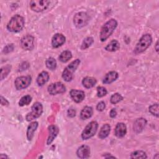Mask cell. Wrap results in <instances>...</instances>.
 I'll return each instance as SVG.
<instances>
[{
  "label": "cell",
  "mask_w": 159,
  "mask_h": 159,
  "mask_svg": "<svg viewBox=\"0 0 159 159\" xmlns=\"http://www.w3.org/2000/svg\"><path fill=\"white\" fill-rule=\"evenodd\" d=\"M117 26V22L114 19H111L107 21L102 27L99 38L101 42H104L113 33Z\"/></svg>",
  "instance_id": "1"
},
{
  "label": "cell",
  "mask_w": 159,
  "mask_h": 159,
  "mask_svg": "<svg viewBox=\"0 0 159 159\" xmlns=\"http://www.w3.org/2000/svg\"><path fill=\"white\" fill-rule=\"evenodd\" d=\"M25 24L24 19L20 15L16 14L12 17L7 25V29L12 32H19L24 27Z\"/></svg>",
  "instance_id": "2"
},
{
  "label": "cell",
  "mask_w": 159,
  "mask_h": 159,
  "mask_svg": "<svg viewBox=\"0 0 159 159\" xmlns=\"http://www.w3.org/2000/svg\"><path fill=\"white\" fill-rule=\"evenodd\" d=\"M152 42V37L150 34H146L141 37L137 42L135 48L134 52L136 54H139L143 52L147 48H148Z\"/></svg>",
  "instance_id": "3"
},
{
  "label": "cell",
  "mask_w": 159,
  "mask_h": 159,
  "mask_svg": "<svg viewBox=\"0 0 159 159\" xmlns=\"http://www.w3.org/2000/svg\"><path fill=\"white\" fill-rule=\"evenodd\" d=\"M80 63V60L79 59H76L71 61L63 70L62 73L63 79L68 82L73 79V74L78 68Z\"/></svg>",
  "instance_id": "4"
},
{
  "label": "cell",
  "mask_w": 159,
  "mask_h": 159,
  "mask_svg": "<svg viewBox=\"0 0 159 159\" xmlns=\"http://www.w3.org/2000/svg\"><path fill=\"white\" fill-rule=\"evenodd\" d=\"M98 127V124L96 121L90 122L83 130L81 134V138L83 140H88L96 134Z\"/></svg>",
  "instance_id": "5"
},
{
  "label": "cell",
  "mask_w": 159,
  "mask_h": 159,
  "mask_svg": "<svg viewBox=\"0 0 159 159\" xmlns=\"http://www.w3.org/2000/svg\"><path fill=\"white\" fill-rule=\"evenodd\" d=\"M31 109V112L28 113L25 117L27 121H30L34 119L39 117L43 112V106L39 102H35Z\"/></svg>",
  "instance_id": "6"
},
{
  "label": "cell",
  "mask_w": 159,
  "mask_h": 159,
  "mask_svg": "<svg viewBox=\"0 0 159 159\" xmlns=\"http://www.w3.org/2000/svg\"><path fill=\"white\" fill-rule=\"evenodd\" d=\"M89 16L84 12H80L76 13L73 17V23L77 28H81L88 23Z\"/></svg>",
  "instance_id": "7"
},
{
  "label": "cell",
  "mask_w": 159,
  "mask_h": 159,
  "mask_svg": "<svg viewBox=\"0 0 159 159\" xmlns=\"http://www.w3.org/2000/svg\"><path fill=\"white\" fill-rule=\"evenodd\" d=\"M50 3V1L46 0H34L30 2V6L32 11L35 12H42L47 9Z\"/></svg>",
  "instance_id": "8"
},
{
  "label": "cell",
  "mask_w": 159,
  "mask_h": 159,
  "mask_svg": "<svg viewBox=\"0 0 159 159\" xmlns=\"http://www.w3.org/2000/svg\"><path fill=\"white\" fill-rule=\"evenodd\" d=\"M31 83V77L30 76H22L17 77L15 81V86L17 89L20 90L27 88Z\"/></svg>",
  "instance_id": "9"
},
{
  "label": "cell",
  "mask_w": 159,
  "mask_h": 159,
  "mask_svg": "<svg viewBox=\"0 0 159 159\" xmlns=\"http://www.w3.org/2000/svg\"><path fill=\"white\" fill-rule=\"evenodd\" d=\"M48 91L52 95L61 94L65 92L66 87L61 82H56L52 83L48 86Z\"/></svg>",
  "instance_id": "10"
},
{
  "label": "cell",
  "mask_w": 159,
  "mask_h": 159,
  "mask_svg": "<svg viewBox=\"0 0 159 159\" xmlns=\"http://www.w3.org/2000/svg\"><path fill=\"white\" fill-rule=\"evenodd\" d=\"M20 45L23 49L25 50H31L34 47V38L30 35H27L23 37L20 40Z\"/></svg>",
  "instance_id": "11"
},
{
  "label": "cell",
  "mask_w": 159,
  "mask_h": 159,
  "mask_svg": "<svg viewBox=\"0 0 159 159\" xmlns=\"http://www.w3.org/2000/svg\"><path fill=\"white\" fill-rule=\"evenodd\" d=\"M65 37L61 34H55L52 39V45L53 48H58L65 42Z\"/></svg>",
  "instance_id": "12"
},
{
  "label": "cell",
  "mask_w": 159,
  "mask_h": 159,
  "mask_svg": "<svg viewBox=\"0 0 159 159\" xmlns=\"http://www.w3.org/2000/svg\"><path fill=\"white\" fill-rule=\"evenodd\" d=\"M70 95L71 99L75 102H81L85 97V94L83 91L77 89H71L70 92Z\"/></svg>",
  "instance_id": "13"
},
{
  "label": "cell",
  "mask_w": 159,
  "mask_h": 159,
  "mask_svg": "<svg viewBox=\"0 0 159 159\" xmlns=\"http://www.w3.org/2000/svg\"><path fill=\"white\" fill-rule=\"evenodd\" d=\"M76 154L80 158H88L90 155V148L88 145H83L78 148Z\"/></svg>",
  "instance_id": "14"
},
{
  "label": "cell",
  "mask_w": 159,
  "mask_h": 159,
  "mask_svg": "<svg viewBox=\"0 0 159 159\" xmlns=\"http://www.w3.org/2000/svg\"><path fill=\"white\" fill-rule=\"evenodd\" d=\"M127 132V127L126 125L122 123L119 122L116 126L115 128V135L118 138H122L124 137Z\"/></svg>",
  "instance_id": "15"
},
{
  "label": "cell",
  "mask_w": 159,
  "mask_h": 159,
  "mask_svg": "<svg viewBox=\"0 0 159 159\" xmlns=\"http://www.w3.org/2000/svg\"><path fill=\"white\" fill-rule=\"evenodd\" d=\"M119 76L118 73L115 71H111L107 73L102 80L104 84H110L116 81Z\"/></svg>",
  "instance_id": "16"
},
{
  "label": "cell",
  "mask_w": 159,
  "mask_h": 159,
  "mask_svg": "<svg viewBox=\"0 0 159 159\" xmlns=\"http://www.w3.org/2000/svg\"><path fill=\"white\" fill-rule=\"evenodd\" d=\"M146 124H147V120H145V119H143V118L137 119L134 124V130L137 133H139L142 131V130L143 129Z\"/></svg>",
  "instance_id": "17"
},
{
  "label": "cell",
  "mask_w": 159,
  "mask_h": 159,
  "mask_svg": "<svg viewBox=\"0 0 159 159\" xmlns=\"http://www.w3.org/2000/svg\"><path fill=\"white\" fill-rule=\"evenodd\" d=\"M48 131H49V136L47 139V145H50L55 139V138L57 136L58 133V129L55 125H50L48 127Z\"/></svg>",
  "instance_id": "18"
},
{
  "label": "cell",
  "mask_w": 159,
  "mask_h": 159,
  "mask_svg": "<svg viewBox=\"0 0 159 159\" xmlns=\"http://www.w3.org/2000/svg\"><path fill=\"white\" fill-rule=\"evenodd\" d=\"M37 127H38V122L36 121L32 122L29 125L27 130V137L29 140H31L32 139L34 132H35Z\"/></svg>",
  "instance_id": "19"
},
{
  "label": "cell",
  "mask_w": 159,
  "mask_h": 159,
  "mask_svg": "<svg viewBox=\"0 0 159 159\" xmlns=\"http://www.w3.org/2000/svg\"><path fill=\"white\" fill-rule=\"evenodd\" d=\"M48 73L45 71H42L37 78V83L39 86H43L48 81Z\"/></svg>",
  "instance_id": "20"
},
{
  "label": "cell",
  "mask_w": 159,
  "mask_h": 159,
  "mask_svg": "<svg viewBox=\"0 0 159 159\" xmlns=\"http://www.w3.org/2000/svg\"><path fill=\"white\" fill-rule=\"evenodd\" d=\"M93 114V110L91 107L86 106L81 111L80 117L83 120L90 118Z\"/></svg>",
  "instance_id": "21"
},
{
  "label": "cell",
  "mask_w": 159,
  "mask_h": 159,
  "mask_svg": "<svg viewBox=\"0 0 159 159\" xmlns=\"http://www.w3.org/2000/svg\"><path fill=\"white\" fill-rule=\"evenodd\" d=\"M96 80L93 77L86 76L82 80V84L86 88H93L96 84Z\"/></svg>",
  "instance_id": "22"
},
{
  "label": "cell",
  "mask_w": 159,
  "mask_h": 159,
  "mask_svg": "<svg viewBox=\"0 0 159 159\" xmlns=\"http://www.w3.org/2000/svg\"><path fill=\"white\" fill-rule=\"evenodd\" d=\"M110 131H111V126L108 124H106L103 125L101 128V130L99 132L98 137L101 139H103L109 135Z\"/></svg>",
  "instance_id": "23"
},
{
  "label": "cell",
  "mask_w": 159,
  "mask_h": 159,
  "mask_svg": "<svg viewBox=\"0 0 159 159\" xmlns=\"http://www.w3.org/2000/svg\"><path fill=\"white\" fill-rule=\"evenodd\" d=\"M120 48L119 42L117 40H112L105 47V50L109 52H115Z\"/></svg>",
  "instance_id": "24"
},
{
  "label": "cell",
  "mask_w": 159,
  "mask_h": 159,
  "mask_svg": "<svg viewBox=\"0 0 159 159\" xmlns=\"http://www.w3.org/2000/svg\"><path fill=\"white\" fill-rule=\"evenodd\" d=\"M72 57L71 52L69 50H65L62 52L60 56H59V60L63 63H65L68 61L69 60H70Z\"/></svg>",
  "instance_id": "25"
},
{
  "label": "cell",
  "mask_w": 159,
  "mask_h": 159,
  "mask_svg": "<svg viewBox=\"0 0 159 159\" xmlns=\"http://www.w3.org/2000/svg\"><path fill=\"white\" fill-rule=\"evenodd\" d=\"M131 158H147V155L145 152L142 150H137L132 152L130 157Z\"/></svg>",
  "instance_id": "26"
},
{
  "label": "cell",
  "mask_w": 159,
  "mask_h": 159,
  "mask_svg": "<svg viewBox=\"0 0 159 159\" xmlns=\"http://www.w3.org/2000/svg\"><path fill=\"white\" fill-rule=\"evenodd\" d=\"M93 37H88L86 38H85L83 42H82V44H81V48L82 50H84L86 48H88V47H89L92 43H93Z\"/></svg>",
  "instance_id": "27"
},
{
  "label": "cell",
  "mask_w": 159,
  "mask_h": 159,
  "mask_svg": "<svg viewBox=\"0 0 159 159\" xmlns=\"http://www.w3.org/2000/svg\"><path fill=\"white\" fill-rule=\"evenodd\" d=\"M46 66L48 69L51 70H55L57 67V61L55 59L53 58V57L48 58L46 60Z\"/></svg>",
  "instance_id": "28"
},
{
  "label": "cell",
  "mask_w": 159,
  "mask_h": 159,
  "mask_svg": "<svg viewBox=\"0 0 159 159\" xmlns=\"http://www.w3.org/2000/svg\"><path fill=\"white\" fill-rule=\"evenodd\" d=\"M32 101V97L30 95H25L22 97L19 102L20 106H24L25 105H28Z\"/></svg>",
  "instance_id": "29"
},
{
  "label": "cell",
  "mask_w": 159,
  "mask_h": 159,
  "mask_svg": "<svg viewBox=\"0 0 159 159\" xmlns=\"http://www.w3.org/2000/svg\"><path fill=\"white\" fill-rule=\"evenodd\" d=\"M123 99L122 96H121V94H120L119 93H114V94H112L111 97V99L110 101L112 104H117L119 102H120V101H122Z\"/></svg>",
  "instance_id": "30"
},
{
  "label": "cell",
  "mask_w": 159,
  "mask_h": 159,
  "mask_svg": "<svg viewBox=\"0 0 159 159\" xmlns=\"http://www.w3.org/2000/svg\"><path fill=\"white\" fill-rule=\"evenodd\" d=\"M149 112L157 117H158V104L157 103L151 105L148 108Z\"/></svg>",
  "instance_id": "31"
},
{
  "label": "cell",
  "mask_w": 159,
  "mask_h": 159,
  "mask_svg": "<svg viewBox=\"0 0 159 159\" xmlns=\"http://www.w3.org/2000/svg\"><path fill=\"white\" fill-rule=\"evenodd\" d=\"M11 71V66L7 65L4 66L1 70V80H2Z\"/></svg>",
  "instance_id": "32"
},
{
  "label": "cell",
  "mask_w": 159,
  "mask_h": 159,
  "mask_svg": "<svg viewBox=\"0 0 159 159\" xmlns=\"http://www.w3.org/2000/svg\"><path fill=\"white\" fill-rule=\"evenodd\" d=\"M107 90L103 86H99L97 88V96L99 98H102L106 95Z\"/></svg>",
  "instance_id": "33"
},
{
  "label": "cell",
  "mask_w": 159,
  "mask_h": 159,
  "mask_svg": "<svg viewBox=\"0 0 159 159\" xmlns=\"http://www.w3.org/2000/svg\"><path fill=\"white\" fill-rule=\"evenodd\" d=\"M14 50V45L12 43H11V44H8L4 48V50H3V52L4 53H8L11 52H12V50Z\"/></svg>",
  "instance_id": "34"
},
{
  "label": "cell",
  "mask_w": 159,
  "mask_h": 159,
  "mask_svg": "<svg viewBox=\"0 0 159 159\" xmlns=\"http://www.w3.org/2000/svg\"><path fill=\"white\" fill-rule=\"evenodd\" d=\"M105 107H106V104L104 101H101V102H98V104H97V106H96V109L98 111H104Z\"/></svg>",
  "instance_id": "35"
},
{
  "label": "cell",
  "mask_w": 159,
  "mask_h": 159,
  "mask_svg": "<svg viewBox=\"0 0 159 159\" xmlns=\"http://www.w3.org/2000/svg\"><path fill=\"white\" fill-rule=\"evenodd\" d=\"M67 114H68V116L70 117H73L75 116L76 115V111L74 109H72V108H70L67 111Z\"/></svg>",
  "instance_id": "36"
},
{
  "label": "cell",
  "mask_w": 159,
  "mask_h": 159,
  "mask_svg": "<svg viewBox=\"0 0 159 159\" xmlns=\"http://www.w3.org/2000/svg\"><path fill=\"white\" fill-rule=\"evenodd\" d=\"M109 115H110V117H112V118L115 117L116 116V115H117V112H116V109H112L111 110V111H110Z\"/></svg>",
  "instance_id": "37"
},
{
  "label": "cell",
  "mask_w": 159,
  "mask_h": 159,
  "mask_svg": "<svg viewBox=\"0 0 159 159\" xmlns=\"http://www.w3.org/2000/svg\"><path fill=\"white\" fill-rule=\"evenodd\" d=\"M1 103L2 106H5V105H7L9 104V102L4 99L2 96H1Z\"/></svg>",
  "instance_id": "38"
},
{
  "label": "cell",
  "mask_w": 159,
  "mask_h": 159,
  "mask_svg": "<svg viewBox=\"0 0 159 159\" xmlns=\"http://www.w3.org/2000/svg\"><path fill=\"white\" fill-rule=\"evenodd\" d=\"M0 158H8V157L7 155H3V154H1L0 155Z\"/></svg>",
  "instance_id": "39"
},
{
  "label": "cell",
  "mask_w": 159,
  "mask_h": 159,
  "mask_svg": "<svg viewBox=\"0 0 159 159\" xmlns=\"http://www.w3.org/2000/svg\"><path fill=\"white\" fill-rule=\"evenodd\" d=\"M158 41L157 42V43H156V45H155V50H156V51L158 52Z\"/></svg>",
  "instance_id": "40"
}]
</instances>
